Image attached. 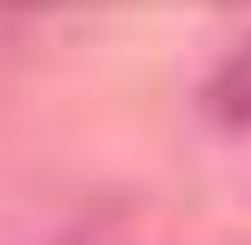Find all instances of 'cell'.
Segmentation results:
<instances>
[{
    "instance_id": "obj_1",
    "label": "cell",
    "mask_w": 251,
    "mask_h": 245,
    "mask_svg": "<svg viewBox=\"0 0 251 245\" xmlns=\"http://www.w3.org/2000/svg\"><path fill=\"white\" fill-rule=\"evenodd\" d=\"M208 104H215L221 122H251V49L227 61V68L215 74V86H208Z\"/></svg>"
}]
</instances>
